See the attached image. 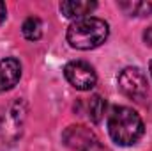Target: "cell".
<instances>
[{
  "instance_id": "12",
  "label": "cell",
  "mask_w": 152,
  "mask_h": 151,
  "mask_svg": "<svg viewBox=\"0 0 152 151\" xmlns=\"http://www.w3.org/2000/svg\"><path fill=\"white\" fill-rule=\"evenodd\" d=\"M143 39H145V43H147V44H151V46H152V27H149V29L145 30Z\"/></svg>"
},
{
  "instance_id": "7",
  "label": "cell",
  "mask_w": 152,
  "mask_h": 151,
  "mask_svg": "<svg viewBox=\"0 0 152 151\" xmlns=\"http://www.w3.org/2000/svg\"><path fill=\"white\" fill-rule=\"evenodd\" d=\"M21 76V64L14 57H5L0 61V93L12 89Z\"/></svg>"
},
{
  "instance_id": "11",
  "label": "cell",
  "mask_w": 152,
  "mask_h": 151,
  "mask_svg": "<svg viewBox=\"0 0 152 151\" xmlns=\"http://www.w3.org/2000/svg\"><path fill=\"white\" fill-rule=\"evenodd\" d=\"M21 32L28 41H39L41 36H42V23H41V20L34 18V16L27 18L23 21V25H21Z\"/></svg>"
},
{
  "instance_id": "2",
  "label": "cell",
  "mask_w": 152,
  "mask_h": 151,
  "mask_svg": "<svg viewBox=\"0 0 152 151\" xmlns=\"http://www.w3.org/2000/svg\"><path fill=\"white\" fill-rule=\"evenodd\" d=\"M108 34L110 27L104 20L96 16H85L69 25L67 41L76 50H94L108 39Z\"/></svg>"
},
{
  "instance_id": "1",
  "label": "cell",
  "mask_w": 152,
  "mask_h": 151,
  "mask_svg": "<svg viewBox=\"0 0 152 151\" xmlns=\"http://www.w3.org/2000/svg\"><path fill=\"white\" fill-rule=\"evenodd\" d=\"M108 132L118 146H133L142 139L145 126L140 114L131 107H115L108 115Z\"/></svg>"
},
{
  "instance_id": "4",
  "label": "cell",
  "mask_w": 152,
  "mask_h": 151,
  "mask_svg": "<svg viewBox=\"0 0 152 151\" xmlns=\"http://www.w3.org/2000/svg\"><path fill=\"white\" fill-rule=\"evenodd\" d=\"M62 141L67 148L76 151H110L101 144L96 132L85 124H71L64 130Z\"/></svg>"
},
{
  "instance_id": "5",
  "label": "cell",
  "mask_w": 152,
  "mask_h": 151,
  "mask_svg": "<svg viewBox=\"0 0 152 151\" xmlns=\"http://www.w3.org/2000/svg\"><path fill=\"white\" fill-rule=\"evenodd\" d=\"M118 87L127 98L134 100L136 103H145V100L149 98L147 76L140 68H124L118 75Z\"/></svg>"
},
{
  "instance_id": "8",
  "label": "cell",
  "mask_w": 152,
  "mask_h": 151,
  "mask_svg": "<svg viewBox=\"0 0 152 151\" xmlns=\"http://www.w3.org/2000/svg\"><path fill=\"white\" fill-rule=\"evenodd\" d=\"M97 7L96 2H88V0H67L60 4V11L64 16L67 18H85L87 14H90L94 9Z\"/></svg>"
},
{
  "instance_id": "10",
  "label": "cell",
  "mask_w": 152,
  "mask_h": 151,
  "mask_svg": "<svg viewBox=\"0 0 152 151\" xmlns=\"http://www.w3.org/2000/svg\"><path fill=\"white\" fill-rule=\"evenodd\" d=\"M118 7L129 16H147L152 14V0H126L118 2Z\"/></svg>"
},
{
  "instance_id": "13",
  "label": "cell",
  "mask_w": 152,
  "mask_h": 151,
  "mask_svg": "<svg viewBox=\"0 0 152 151\" xmlns=\"http://www.w3.org/2000/svg\"><path fill=\"white\" fill-rule=\"evenodd\" d=\"M5 14H7V9H5V4L0 2V23L5 20Z\"/></svg>"
},
{
  "instance_id": "6",
  "label": "cell",
  "mask_w": 152,
  "mask_h": 151,
  "mask_svg": "<svg viewBox=\"0 0 152 151\" xmlns=\"http://www.w3.org/2000/svg\"><path fill=\"white\" fill-rule=\"evenodd\" d=\"M64 75L67 78V82L78 91H90L97 82V75L94 68L85 61L67 62L64 68Z\"/></svg>"
},
{
  "instance_id": "3",
  "label": "cell",
  "mask_w": 152,
  "mask_h": 151,
  "mask_svg": "<svg viewBox=\"0 0 152 151\" xmlns=\"http://www.w3.org/2000/svg\"><path fill=\"white\" fill-rule=\"evenodd\" d=\"M25 117H27V103L18 98L0 115V139L7 144H14L21 137Z\"/></svg>"
},
{
  "instance_id": "14",
  "label": "cell",
  "mask_w": 152,
  "mask_h": 151,
  "mask_svg": "<svg viewBox=\"0 0 152 151\" xmlns=\"http://www.w3.org/2000/svg\"><path fill=\"white\" fill-rule=\"evenodd\" d=\"M149 70H151V75H152V61L149 62Z\"/></svg>"
},
{
  "instance_id": "9",
  "label": "cell",
  "mask_w": 152,
  "mask_h": 151,
  "mask_svg": "<svg viewBox=\"0 0 152 151\" xmlns=\"http://www.w3.org/2000/svg\"><path fill=\"white\" fill-rule=\"evenodd\" d=\"M80 105L83 107V114H87V117L92 123H101V119L104 115V110H106V101L99 94H94V96L83 100Z\"/></svg>"
}]
</instances>
